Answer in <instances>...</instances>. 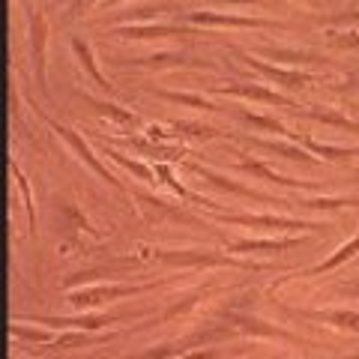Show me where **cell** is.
Segmentation results:
<instances>
[{
  "label": "cell",
  "instance_id": "cell-1",
  "mask_svg": "<svg viewBox=\"0 0 359 359\" xmlns=\"http://www.w3.org/2000/svg\"><path fill=\"white\" fill-rule=\"evenodd\" d=\"M233 335H240L228 323H212V327H201L195 332L183 335V339H174V341H162V344H153L147 351H138V353H129V359H180L186 353L198 351V347H212L219 341H228Z\"/></svg>",
  "mask_w": 359,
  "mask_h": 359
},
{
  "label": "cell",
  "instance_id": "cell-2",
  "mask_svg": "<svg viewBox=\"0 0 359 359\" xmlns=\"http://www.w3.org/2000/svg\"><path fill=\"white\" fill-rule=\"evenodd\" d=\"M222 224H237V228H261V231H276V233H327V222H309V219H290V216H276V212H216L212 216Z\"/></svg>",
  "mask_w": 359,
  "mask_h": 359
},
{
  "label": "cell",
  "instance_id": "cell-3",
  "mask_svg": "<svg viewBox=\"0 0 359 359\" xmlns=\"http://www.w3.org/2000/svg\"><path fill=\"white\" fill-rule=\"evenodd\" d=\"M174 278H162V282H147V285H117V282H108V285H84V287H75L66 294V302L75 309V311H90L102 302H117L123 297H138V294H150L156 287H165L171 285Z\"/></svg>",
  "mask_w": 359,
  "mask_h": 359
},
{
  "label": "cell",
  "instance_id": "cell-4",
  "mask_svg": "<svg viewBox=\"0 0 359 359\" xmlns=\"http://www.w3.org/2000/svg\"><path fill=\"white\" fill-rule=\"evenodd\" d=\"M153 257L168 266H186V269H212V266H224V269H264L252 261H243L237 255H219L212 249H153Z\"/></svg>",
  "mask_w": 359,
  "mask_h": 359
},
{
  "label": "cell",
  "instance_id": "cell-5",
  "mask_svg": "<svg viewBox=\"0 0 359 359\" xmlns=\"http://www.w3.org/2000/svg\"><path fill=\"white\" fill-rule=\"evenodd\" d=\"M222 320L233 327L243 335H252V339H273V341H285V344H294V347H318L311 339H302L299 332H290V330H282L276 323H269L257 314H249V311H222Z\"/></svg>",
  "mask_w": 359,
  "mask_h": 359
},
{
  "label": "cell",
  "instance_id": "cell-6",
  "mask_svg": "<svg viewBox=\"0 0 359 359\" xmlns=\"http://www.w3.org/2000/svg\"><path fill=\"white\" fill-rule=\"evenodd\" d=\"M33 111H36V114H39L45 123H48V129H51L54 135H57L60 141H66V147H69V150H72V153L78 156V159H81V162H84V165L90 168V171H93V174L99 177V180H105L108 186H114V189H120V192H126L120 180H117L114 174H111L102 162H99V156H96L93 150H90V144H87V141H84V138H81V135H78L75 129H69V126H66V123H57L54 117H48L42 108H33Z\"/></svg>",
  "mask_w": 359,
  "mask_h": 359
},
{
  "label": "cell",
  "instance_id": "cell-7",
  "mask_svg": "<svg viewBox=\"0 0 359 359\" xmlns=\"http://www.w3.org/2000/svg\"><path fill=\"white\" fill-rule=\"evenodd\" d=\"M180 21L198 27H243V30H290V25L276 18L261 15H237V13H212V9H198V13H180Z\"/></svg>",
  "mask_w": 359,
  "mask_h": 359
},
{
  "label": "cell",
  "instance_id": "cell-8",
  "mask_svg": "<svg viewBox=\"0 0 359 359\" xmlns=\"http://www.w3.org/2000/svg\"><path fill=\"white\" fill-rule=\"evenodd\" d=\"M27 36H30V63L33 75H36L39 93L48 99V18L42 9H33L27 15Z\"/></svg>",
  "mask_w": 359,
  "mask_h": 359
},
{
  "label": "cell",
  "instance_id": "cell-9",
  "mask_svg": "<svg viewBox=\"0 0 359 359\" xmlns=\"http://www.w3.org/2000/svg\"><path fill=\"white\" fill-rule=\"evenodd\" d=\"M233 54L249 66V69L255 72H261L266 81H276L278 87H285V90H302V87H309L314 84L318 78H314L311 72H302V69H285V66H276V63H266V60H257L252 51H240V48H233Z\"/></svg>",
  "mask_w": 359,
  "mask_h": 359
},
{
  "label": "cell",
  "instance_id": "cell-10",
  "mask_svg": "<svg viewBox=\"0 0 359 359\" xmlns=\"http://www.w3.org/2000/svg\"><path fill=\"white\" fill-rule=\"evenodd\" d=\"M183 168H189V171H192V174H198L201 180H204V183H210V186L222 189L224 195L245 198V201H261V204H287V201H278V198H273V195H264V192H257V189L243 186V183H237V180H231L228 174L212 171V168H207V165H198V162H183ZM287 207H294V204H287Z\"/></svg>",
  "mask_w": 359,
  "mask_h": 359
},
{
  "label": "cell",
  "instance_id": "cell-11",
  "mask_svg": "<svg viewBox=\"0 0 359 359\" xmlns=\"http://www.w3.org/2000/svg\"><path fill=\"white\" fill-rule=\"evenodd\" d=\"M129 195H135L138 198V204H141V212H144V219H147L150 224H165V222H177V224H192V228H210L207 222H201V219H195V216H189L186 210H180V207H174V204H168V201H162V198H156V195H150V192H129Z\"/></svg>",
  "mask_w": 359,
  "mask_h": 359
},
{
  "label": "cell",
  "instance_id": "cell-12",
  "mask_svg": "<svg viewBox=\"0 0 359 359\" xmlns=\"http://www.w3.org/2000/svg\"><path fill=\"white\" fill-rule=\"evenodd\" d=\"M13 320H33V323H45L48 330H84V332H96L105 330L111 323H120V314H75V318H51V314H15Z\"/></svg>",
  "mask_w": 359,
  "mask_h": 359
},
{
  "label": "cell",
  "instance_id": "cell-13",
  "mask_svg": "<svg viewBox=\"0 0 359 359\" xmlns=\"http://www.w3.org/2000/svg\"><path fill=\"white\" fill-rule=\"evenodd\" d=\"M210 93L216 96H237V99H252V102H264V105H278V108H290L297 111L299 105L294 102L290 96L278 93V90H269L266 84H257V81H231V84H222V87H210Z\"/></svg>",
  "mask_w": 359,
  "mask_h": 359
},
{
  "label": "cell",
  "instance_id": "cell-14",
  "mask_svg": "<svg viewBox=\"0 0 359 359\" xmlns=\"http://www.w3.org/2000/svg\"><path fill=\"white\" fill-rule=\"evenodd\" d=\"M240 162H237V171L243 174H252L255 180H264L269 186H285V189H297V192H318V183H311V180H294V177H285L278 174L276 168H269L264 159H249L245 153H237Z\"/></svg>",
  "mask_w": 359,
  "mask_h": 359
},
{
  "label": "cell",
  "instance_id": "cell-15",
  "mask_svg": "<svg viewBox=\"0 0 359 359\" xmlns=\"http://www.w3.org/2000/svg\"><path fill=\"white\" fill-rule=\"evenodd\" d=\"M282 311L290 314V318L327 323V327L339 330V332H359V311H353V309H323V311H314V309H287V306H282Z\"/></svg>",
  "mask_w": 359,
  "mask_h": 359
},
{
  "label": "cell",
  "instance_id": "cell-16",
  "mask_svg": "<svg viewBox=\"0 0 359 359\" xmlns=\"http://www.w3.org/2000/svg\"><path fill=\"white\" fill-rule=\"evenodd\" d=\"M309 240L302 237H266V240H233V243H224V252L228 255H237V257H245V255H278V252H287V249H299L306 245Z\"/></svg>",
  "mask_w": 359,
  "mask_h": 359
},
{
  "label": "cell",
  "instance_id": "cell-17",
  "mask_svg": "<svg viewBox=\"0 0 359 359\" xmlns=\"http://www.w3.org/2000/svg\"><path fill=\"white\" fill-rule=\"evenodd\" d=\"M108 36H120V39H168V36H195V30H189L183 25H156V21H147V25H114L108 30Z\"/></svg>",
  "mask_w": 359,
  "mask_h": 359
},
{
  "label": "cell",
  "instance_id": "cell-18",
  "mask_svg": "<svg viewBox=\"0 0 359 359\" xmlns=\"http://www.w3.org/2000/svg\"><path fill=\"white\" fill-rule=\"evenodd\" d=\"M114 66H147V69H183V66H195V69H216L210 60H192L180 51H159L147 54V57H129V60H111Z\"/></svg>",
  "mask_w": 359,
  "mask_h": 359
},
{
  "label": "cell",
  "instance_id": "cell-19",
  "mask_svg": "<svg viewBox=\"0 0 359 359\" xmlns=\"http://www.w3.org/2000/svg\"><path fill=\"white\" fill-rule=\"evenodd\" d=\"M264 57L276 60V63H287L294 66V69H299V66H327L330 57H323L320 51L314 48H287V45H266V48H261Z\"/></svg>",
  "mask_w": 359,
  "mask_h": 359
},
{
  "label": "cell",
  "instance_id": "cell-20",
  "mask_svg": "<svg viewBox=\"0 0 359 359\" xmlns=\"http://www.w3.org/2000/svg\"><path fill=\"white\" fill-rule=\"evenodd\" d=\"M126 147H132L135 153L147 156V159H156V162H183L186 156V147H177V144H162V141H153V138H138V135H132V138H123Z\"/></svg>",
  "mask_w": 359,
  "mask_h": 359
},
{
  "label": "cell",
  "instance_id": "cell-21",
  "mask_svg": "<svg viewBox=\"0 0 359 359\" xmlns=\"http://www.w3.org/2000/svg\"><path fill=\"white\" fill-rule=\"evenodd\" d=\"M249 147H257V150H266V153H276L282 156L287 162H299V165H318V159L306 150L299 147V144H290V141H269V138H257V135H249V138H243Z\"/></svg>",
  "mask_w": 359,
  "mask_h": 359
},
{
  "label": "cell",
  "instance_id": "cell-22",
  "mask_svg": "<svg viewBox=\"0 0 359 359\" xmlns=\"http://www.w3.org/2000/svg\"><path fill=\"white\" fill-rule=\"evenodd\" d=\"M72 54H75V60H78V66L90 75V81H93V87L96 90H102V93H114V84L108 81V78L99 72V66H96V54H93V48H90V42L87 39H81V36H72Z\"/></svg>",
  "mask_w": 359,
  "mask_h": 359
},
{
  "label": "cell",
  "instance_id": "cell-23",
  "mask_svg": "<svg viewBox=\"0 0 359 359\" xmlns=\"http://www.w3.org/2000/svg\"><path fill=\"white\" fill-rule=\"evenodd\" d=\"M353 257H359V231L353 233L351 240H347L344 245H339L327 261H320V264H314V266H309V269H302L299 273V278H311V276H323V273H332V269H339L341 264H347V261H353Z\"/></svg>",
  "mask_w": 359,
  "mask_h": 359
},
{
  "label": "cell",
  "instance_id": "cell-24",
  "mask_svg": "<svg viewBox=\"0 0 359 359\" xmlns=\"http://www.w3.org/2000/svg\"><path fill=\"white\" fill-rule=\"evenodd\" d=\"M299 147H306L311 156H320V159H330V162H347L359 156V147H335V144H323V141H314L311 135H297Z\"/></svg>",
  "mask_w": 359,
  "mask_h": 359
},
{
  "label": "cell",
  "instance_id": "cell-25",
  "mask_svg": "<svg viewBox=\"0 0 359 359\" xmlns=\"http://www.w3.org/2000/svg\"><path fill=\"white\" fill-rule=\"evenodd\" d=\"M294 114L299 117H309V120H318L323 123V126H335V129H344V132H353L359 135V120L353 117H347V114H339V111H332V108H297Z\"/></svg>",
  "mask_w": 359,
  "mask_h": 359
},
{
  "label": "cell",
  "instance_id": "cell-26",
  "mask_svg": "<svg viewBox=\"0 0 359 359\" xmlns=\"http://www.w3.org/2000/svg\"><path fill=\"white\" fill-rule=\"evenodd\" d=\"M81 99L96 111V114L114 120V123H120V126H138V123H141V117L135 114L132 108H123L117 102H105V99H93V96H87V93H81Z\"/></svg>",
  "mask_w": 359,
  "mask_h": 359
},
{
  "label": "cell",
  "instance_id": "cell-27",
  "mask_svg": "<svg viewBox=\"0 0 359 359\" xmlns=\"http://www.w3.org/2000/svg\"><path fill=\"white\" fill-rule=\"evenodd\" d=\"M9 174L15 177L18 183V192H21V201H25V212H27V237L33 240L36 237V204H33V189H30V180L25 177V171H21V165L9 159Z\"/></svg>",
  "mask_w": 359,
  "mask_h": 359
},
{
  "label": "cell",
  "instance_id": "cell-28",
  "mask_svg": "<svg viewBox=\"0 0 359 359\" xmlns=\"http://www.w3.org/2000/svg\"><path fill=\"white\" fill-rule=\"evenodd\" d=\"M240 114V120H245L249 126H255V129H261V132H273V135H282V138H287V141H297V135L299 132H290L282 120H276V117H266V114H252V111H245V108H240L237 111Z\"/></svg>",
  "mask_w": 359,
  "mask_h": 359
},
{
  "label": "cell",
  "instance_id": "cell-29",
  "mask_svg": "<svg viewBox=\"0 0 359 359\" xmlns=\"http://www.w3.org/2000/svg\"><path fill=\"white\" fill-rule=\"evenodd\" d=\"M153 96L168 99V102H177V105H186V108H198V111H222L219 105H212L210 99H204L201 93H177V90H162V87H150Z\"/></svg>",
  "mask_w": 359,
  "mask_h": 359
},
{
  "label": "cell",
  "instance_id": "cell-30",
  "mask_svg": "<svg viewBox=\"0 0 359 359\" xmlns=\"http://www.w3.org/2000/svg\"><path fill=\"white\" fill-rule=\"evenodd\" d=\"M207 294H210V287H198V290H192L189 297L171 302V306H168V309H165L156 320H159V323H171V320H177V318H183V314L192 311V309L198 306V302H204V299H207Z\"/></svg>",
  "mask_w": 359,
  "mask_h": 359
},
{
  "label": "cell",
  "instance_id": "cell-31",
  "mask_svg": "<svg viewBox=\"0 0 359 359\" xmlns=\"http://www.w3.org/2000/svg\"><path fill=\"white\" fill-rule=\"evenodd\" d=\"M294 207H299V210H344V207H359V201L356 198L320 195V198H297Z\"/></svg>",
  "mask_w": 359,
  "mask_h": 359
},
{
  "label": "cell",
  "instance_id": "cell-32",
  "mask_svg": "<svg viewBox=\"0 0 359 359\" xmlns=\"http://www.w3.org/2000/svg\"><path fill=\"white\" fill-rule=\"evenodd\" d=\"M102 153H105V156H111V159H114L117 165H123V168H126L129 174H135L138 180H144V183H156V180H159V177H156V171H153L150 165H144V162H138V159H129V156L117 153L114 147H102Z\"/></svg>",
  "mask_w": 359,
  "mask_h": 359
},
{
  "label": "cell",
  "instance_id": "cell-33",
  "mask_svg": "<svg viewBox=\"0 0 359 359\" xmlns=\"http://www.w3.org/2000/svg\"><path fill=\"white\" fill-rule=\"evenodd\" d=\"M171 129L177 132V138H219V129H212V126H204V123H186V120H177L171 123Z\"/></svg>",
  "mask_w": 359,
  "mask_h": 359
},
{
  "label": "cell",
  "instance_id": "cell-34",
  "mask_svg": "<svg viewBox=\"0 0 359 359\" xmlns=\"http://www.w3.org/2000/svg\"><path fill=\"white\" fill-rule=\"evenodd\" d=\"M9 335H15L21 341H39V344H51L54 341V330H30L25 323L13 320L9 323Z\"/></svg>",
  "mask_w": 359,
  "mask_h": 359
},
{
  "label": "cell",
  "instance_id": "cell-35",
  "mask_svg": "<svg viewBox=\"0 0 359 359\" xmlns=\"http://www.w3.org/2000/svg\"><path fill=\"white\" fill-rule=\"evenodd\" d=\"M93 339H90V332H84V330H63L57 339L51 341V347L54 351H69V347H81V344H90Z\"/></svg>",
  "mask_w": 359,
  "mask_h": 359
},
{
  "label": "cell",
  "instance_id": "cell-36",
  "mask_svg": "<svg viewBox=\"0 0 359 359\" xmlns=\"http://www.w3.org/2000/svg\"><path fill=\"white\" fill-rule=\"evenodd\" d=\"M327 39L335 48L359 51V30H327Z\"/></svg>",
  "mask_w": 359,
  "mask_h": 359
},
{
  "label": "cell",
  "instance_id": "cell-37",
  "mask_svg": "<svg viewBox=\"0 0 359 359\" xmlns=\"http://www.w3.org/2000/svg\"><path fill=\"white\" fill-rule=\"evenodd\" d=\"M168 6H138V9H129V13H114V21H123V25H132L138 18H147V21H156V15L165 13Z\"/></svg>",
  "mask_w": 359,
  "mask_h": 359
},
{
  "label": "cell",
  "instance_id": "cell-38",
  "mask_svg": "<svg viewBox=\"0 0 359 359\" xmlns=\"http://www.w3.org/2000/svg\"><path fill=\"white\" fill-rule=\"evenodd\" d=\"M335 93H344V96H359V72H351L341 84H332Z\"/></svg>",
  "mask_w": 359,
  "mask_h": 359
},
{
  "label": "cell",
  "instance_id": "cell-39",
  "mask_svg": "<svg viewBox=\"0 0 359 359\" xmlns=\"http://www.w3.org/2000/svg\"><path fill=\"white\" fill-rule=\"evenodd\" d=\"M323 25H359V9H347V13H335L327 15Z\"/></svg>",
  "mask_w": 359,
  "mask_h": 359
},
{
  "label": "cell",
  "instance_id": "cell-40",
  "mask_svg": "<svg viewBox=\"0 0 359 359\" xmlns=\"http://www.w3.org/2000/svg\"><path fill=\"white\" fill-rule=\"evenodd\" d=\"M224 351H219V347H198V351L180 356V359H222Z\"/></svg>",
  "mask_w": 359,
  "mask_h": 359
},
{
  "label": "cell",
  "instance_id": "cell-41",
  "mask_svg": "<svg viewBox=\"0 0 359 359\" xmlns=\"http://www.w3.org/2000/svg\"><path fill=\"white\" fill-rule=\"evenodd\" d=\"M96 4H99V0H72V4H69V18H78L81 13H90Z\"/></svg>",
  "mask_w": 359,
  "mask_h": 359
},
{
  "label": "cell",
  "instance_id": "cell-42",
  "mask_svg": "<svg viewBox=\"0 0 359 359\" xmlns=\"http://www.w3.org/2000/svg\"><path fill=\"white\" fill-rule=\"evenodd\" d=\"M219 4H233V6H257V4H264V0H219Z\"/></svg>",
  "mask_w": 359,
  "mask_h": 359
},
{
  "label": "cell",
  "instance_id": "cell-43",
  "mask_svg": "<svg viewBox=\"0 0 359 359\" xmlns=\"http://www.w3.org/2000/svg\"><path fill=\"white\" fill-rule=\"evenodd\" d=\"M120 4H123V0H102L105 9H114V6H120Z\"/></svg>",
  "mask_w": 359,
  "mask_h": 359
},
{
  "label": "cell",
  "instance_id": "cell-44",
  "mask_svg": "<svg viewBox=\"0 0 359 359\" xmlns=\"http://www.w3.org/2000/svg\"><path fill=\"white\" fill-rule=\"evenodd\" d=\"M341 359H359V353H353V356H341Z\"/></svg>",
  "mask_w": 359,
  "mask_h": 359
},
{
  "label": "cell",
  "instance_id": "cell-45",
  "mask_svg": "<svg viewBox=\"0 0 359 359\" xmlns=\"http://www.w3.org/2000/svg\"><path fill=\"white\" fill-rule=\"evenodd\" d=\"M353 111H356V114H359V105H353Z\"/></svg>",
  "mask_w": 359,
  "mask_h": 359
}]
</instances>
